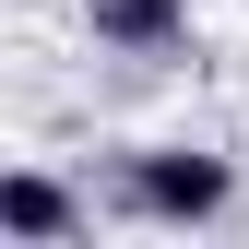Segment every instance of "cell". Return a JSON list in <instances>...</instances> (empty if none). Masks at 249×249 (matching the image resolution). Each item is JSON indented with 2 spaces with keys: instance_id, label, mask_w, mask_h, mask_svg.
Here are the masks:
<instances>
[{
  "instance_id": "3",
  "label": "cell",
  "mask_w": 249,
  "mask_h": 249,
  "mask_svg": "<svg viewBox=\"0 0 249 249\" xmlns=\"http://www.w3.org/2000/svg\"><path fill=\"white\" fill-rule=\"evenodd\" d=\"M83 24L119 59H178L190 48V0H83Z\"/></svg>"
},
{
  "instance_id": "2",
  "label": "cell",
  "mask_w": 249,
  "mask_h": 249,
  "mask_svg": "<svg viewBox=\"0 0 249 249\" xmlns=\"http://www.w3.org/2000/svg\"><path fill=\"white\" fill-rule=\"evenodd\" d=\"M83 226H95V213L59 190L48 166H12V178H0V249H71Z\"/></svg>"
},
{
  "instance_id": "1",
  "label": "cell",
  "mask_w": 249,
  "mask_h": 249,
  "mask_svg": "<svg viewBox=\"0 0 249 249\" xmlns=\"http://www.w3.org/2000/svg\"><path fill=\"white\" fill-rule=\"evenodd\" d=\"M226 202H237V166H226V154L154 142V154L119 166V213H142V226H213Z\"/></svg>"
}]
</instances>
